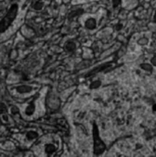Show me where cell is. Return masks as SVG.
<instances>
[{
    "label": "cell",
    "mask_w": 156,
    "mask_h": 157,
    "mask_svg": "<svg viewBox=\"0 0 156 157\" xmlns=\"http://www.w3.org/2000/svg\"><path fill=\"white\" fill-rule=\"evenodd\" d=\"M18 13V5L14 4L9 10L8 11L7 15L4 17V18L0 21V33L4 32L8 29V28L10 26V24L15 20L16 16Z\"/></svg>",
    "instance_id": "6da1fadb"
},
{
    "label": "cell",
    "mask_w": 156,
    "mask_h": 157,
    "mask_svg": "<svg viewBox=\"0 0 156 157\" xmlns=\"http://www.w3.org/2000/svg\"><path fill=\"white\" fill-rule=\"evenodd\" d=\"M94 138H95V151H96L97 153H99L100 152L103 151L104 145L102 144V142L98 138L97 128H95V130H94Z\"/></svg>",
    "instance_id": "7a4b0ae2"
},
{
    "label": "cell",
    "mask_w": 156,
    "mask_h": 157,
    "mask_svg": "<svg viewBox=\"0 0 156 157\" xmlns=\"http://www.w3.org/2000/svg\"><path fill=\"white\" fill-rule=\"evenodd\" d=\"M45 152L49 156H51V154H53L56 152V146L52 143H49L45 147Z\"/></svg>",
    "instance_id": "3957f363"
},
{
    "label": "cell",
    "mask_w": 156,
    "mask_h": 157,
    "mask_svg": "<svg viewBox=\"0 0 156 157\" xmlns=\"http://www.w3.org/2000/svg\"><path fill=\"white\" fill-rule=\"evenodd\" d=\"M17 91L20 94H24V93H28L30 92L32 90V86H29V85H19L17 88Z\"/></svg>",
    "instance_id": "277c9868"
},
{
    "label": "cell",
    "mask_w": 156,
    "mask_h": 157,
    "mask_svg": "<svg viewBox=\"0 0 156 157\" xmlns=\"http://www.w3.org/2000/svg\"><path fill=\"white\" fill-rule=\"evenodd\" d=\"M96 26H97V22L94 18H89L85 22V27L89 29H94L96 28Z\"/></svg>",
    "instance_id": "5b68a950"
},
{
    "label": "cell",
    "mask_w": 156,
    "mask_h": 157,
    "mask_svg": "<svg viewBox=\"0 0 156 157\" xmlns=\"http://www.w3.org/2000/svg\"><path fill=\"white\" fill-rule=\"evenodd\" d=\"M34 111H35V105H34L33 102H31V103H29V104L28 105V107L26 108L25 113H26L27 115H31Z\"/></svg>",
    "instance_id": "8992f818"
},
{
    "label": "cell",
    "mask_w": 156,
    "mask_h": 157,
    "mask_svg": "<svg viewBox=\"0 0 156 157\" xmlns=\"http://www.w3.org/2000/svg\"><path fill=\"white\" fill-rule=\"evenodd\" d=\"M37 137H38L37 132H33V131H30V132H28L27 133V138H28V140H33V139H36Z\"/></svg>",
    "instance_id": "52a82bcc"
},
{
    "label": "cell",
    "mask_w": 156,
    "mask_h": 157,
    "mask_svg": "<svg viewBox=\"0 0 156 157\" xmlns=\"http://www.w3.org/2000/svg\"><path fill=\"white\" fill-rule=\"evenodd\" d=\"M75 48V44L73 42H69L65 44V50H67L68 52H72L74 51Z\"/></svg>",
    "instance_id": "ba28073f"
},
{
    "label": "cell",
    "mask_w": 156,
    "mask_h": 157,
    "mask_svg": "<svg viewBox=\"0 0 156 157\" xmlns=\"http://www.w3.org/2000/svg\"><path fill=\"white\" fill-rule=\"evenodd\" d=\"M8 111V109L7 107L3 104V103H0V114H2V113H5Z\"/></svg>",
    "instance_id": "9c48e42d"
},
{
    "label": "cell",
    "mask_w": 156,
    "mask_h": 157,
    "mask_svg": "<svg viewBox=\"0 0 156 157\" xmlns=\"http://www.w3.org/2000/svg\"><path fill=\"white\" fill-rule=\"evenodd\" d=\"M42 7H43L42 2H41V1H39V2H37V3L35 4L34 8H35V9H37V10H40V9H41V8H42Z\"/></svg>",
    "instance_id": "30bf717a"
}]
</instances>
